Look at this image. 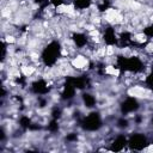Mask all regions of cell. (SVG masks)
Segmentation results:
<instances>
[{"mask_svg":"<svg viewBox=\"0 0 153 153\" xmlns=\"http://www.w3.org/2000/svg\"><path fill=\"white\" fill-rule=\"evenodd\" d=\"M18 124L23 130H27V129H31L33 127L32 118L30 116H27V115H22L19 117V120H18Z\"/></svg>","mask_w":153,"mask_h":153,"instance_id":"9a60e30c","label":"cell"},{"mask_svg":"<svg viewBox=\"0 0 153 153\" xmlns=\"http://www.w3.org/2000/svg\"><path fill=\"white\" fill-rule=\"evenodd\" d=\"M126 147H128V136L126 134L116 135L110 143V151L112 152H121Z\"/></svg>","mask_w":153,"mask_h":153,"instance_id":"30bf717a","label":"cell"},{"mask_svg":"<svg viewBox=\"0 0 153 153\" xmlns=\"http://www.w3.org/2000/svg\"><path fill=\"white\" fill-rule=\"evenodd\" d=\"M141 104L140 100L134 96H127L120 103V112L122 116H128L139 111Z\"/></svg>","mask_w":153,"mask_h":153,"instance_id":"5b68a950","label":"cell"},{"mask_svg":"<svg viewBox=\"0 0 153 153\" xmlns=\"http://www.w3.org/2000/svg\"><path fill=\"white\" fill-rule=\"evenodd\" d=\"M135 38H133V33L129 31H121L118 33V45L122 48H127L134 44Z\"/></svg>","mask_w":153,"mask_h":153,"instance_id":"7c38bea8","label":"cell"},{"mask_svg":"<svg viewBox=\"0 0 153 153\" xmlns=\"http://www.w3.org/2000/svg\"><path fill=\"white\" fill-rule=\"evenodd\" d=\"M116 68L121 73L140 74L145 69V62L137 55H131V56L117 55L116 56Z\"/></svg>","mask_w":153,"mask_h":153,"instance_id":"7a4b0ae2","label":"cell"},{"mask_svg":"<svg viewBox=\"0 0 153 153\" xmlns=\"http://www.w3.org/2000/svg\"><path fill=\"white\" fill-rule=\"evenodd\" d=\"M80 128L84 131L94 133L103 128V117L99 111L92 110L80 120Z\"/></svg>","mask_w":153,"mask_h":153,"instance_id":"3957f363","label":"cell"},{"mask_svg":"<svg viewBox=\"0 0 153 153\" xmlns=\"http://www.w3.org/2000/svg\"><path fill=\"white\" fill-rule=\"evenodd\" d=\"M67 80H69L75 87L78 91H84L88 84H90V78L86 76V75H75V76H67L66 78Z\"/></svg>","mask_w":153,"mask_h":153,"instance_id":"8fae6325","label":"cell"},{"mask_svg":"<svg viewBox=\"0 0 153 153\" xmlns=\"http://www.w3.org/2000/svg\"><path fill=\"white\" fill-rule=\"evenodd\" d=\"M81 102H82V104L87 109H93L97 105V98H96V96L93 93H91V92H87V91H84L81 93Z\"/></svg>","mask_w":153,"mask_h":153,"instance_id":"4fadbf2b","label":"cell"},{"mask_svg":"<svg viewBox=\"0 0 153 153\" xmlns=\"http://www.w3.org/2000/svg\"><path fill=\"white\" fill-rule=\"evenodd\" d=\"M109 8H110V2H109V0H102V1L98 4V12H100V13L106 12Z\"/></svg>","mask_w":153,"mask_h":153,"instance_id":"ffe728a7","label":"cell"},{"mask_svg":"<svg viewBox=\"0 0 153 153\" xmlns=\"http://www.w3.org/2000/svg\"><path fill=\"white\" fill-rule=\"evenodd\" d=\"M66 4V0H49V5L54 8H60Z\"/></svg>","mask_w":153,"mask_h":153,"instance_id":"44dd1931","label":"cell"},{"mask_svg":"<svg viewBox=\"0 0 153 153\" xmlns=\"http://www.w3.org/2000/svg\"><path fill=\"white\" fill-rule=\"evenodd\" d=\"M152 126H153V120H152Z\"/></svg>","mask_w":153,"mask_h":153,"instance_id":"d4e9b609","label":"cell"},{"mask_svg":"<svg viewBox=\"0 0 153 153\" xmlns=\"http://www.w3.org/2000/svg\"><path fill=\"white\" fill-rule=\"evenodd\" d=\"M72 6L76 11H86L93 6V0H72Z\"/></svg>","mask_w":153,"mask_h":153,"instance_id":"5bb4252c","label":"cell"},{"mask_svg":"<svg viewBox=\"0 0 153 153\" xmlns=\"http://www.w3.org/2000/svg\"><path fill=\"white\" fill-rule=\"evenodd\" d=\"M47 130L49 131V133H57L59 130H60V122H59V120H56V118H50V121L47 123Z\"/></svg>","mask_w":153,"mask_h":153,"instance_id":"2e32d148","label":"cell"},{"mask_svg":"<svg viewBox=\"0 0 153 153\" xmlns=\"http://www.w3.org/2000/svg\"><path fill=\"white\" fill-rule=\"evenodd\" d=\"M143 82H145L146 88H147V90L153 94V71H151V72L145 76Z\"/></svg>","mask_w":153,"mask_h":153,"instance_id":"ac0fdd59","label":"cell"},{"mask_svg":"<svg viewBox=\"0 0 153 153\" xmlns=\"http://www.w3.org/2000/svg\"><path fill=\"white\" fill-rule=\"evenodd\" d=\"M76 92H78L76 87H75L69 80L66 79L65 82H63V85H62V88H61V91H60V98H61L62 100H65V102L72 100V99L75 97Z\"/></svg>","mask_w":153,"mask_h":153,"instance_id":"9c48e42d","label":"cell"},{"mask_svg":"<svg viewBox=\"0 0 153 153\" xmlns=\"http://www.w3.org/2000/svg\"><path fill=\"white\" fill-rule=\"evenodd\" d=\"M116 127L120 129H126L129 127V120L127 118V116H121L117 121H116Z\"/></svg>","mask_w":153,"mask_h":153,"instance_id":"d6986e66","label":"cell"},{"mask_svg":"<svg viewBox=\"0 0 153 153\" xmlns=\"http://www.w3.org/2000/svg\"><path fill=\"white\" fill-rule=\"evenodd\" d=\"M149 143L151 141L148 140L147 135L143 133L135 131L128 136V148L131 151H137V152L143 151L149 146Z\"/></svg>","mask_w":153,"mask_h":153,"instance_id":"277c9868","label":"cell"},{"mask_svg":"<svg viewBox=\"0 0 153 153\" xmlns=\"http://www.w3.org/2000/svg\"><path fill=\"white\" fill-rule=\"evenodd\" d=\"M102 41L106 47L118 45V33L112 25H108L102 31Z\"/></svg>","mask_w":153,"mask_h":153,"instance_id":"52a82bcc","label":"cell"},{"mask_svg":"<svg viewBox=\"0 0 153 153\" xmlns=\"http://www.w3.org/2000/svg\"><path fill=\"white\" fill-rule=\"evenodd\" d=\"M50 90H51V86H50L49 81L44 78H37L30 84L31 93H33L35 96H38V97L47 96L50 92Z\"/></svg>","mask_w":153,"mask_h":153,"instance_id":"8992f818","label":"cell"},{"mask_svg":"<svg viewBox=\"0 0 153 153\" xmlns=\"http://www.w3.org/2000/svg\"><path fill=\"white\" fill-rule=\"evenodd\" d=\"M71 41L76 49H84L90 43V37L82 31H74L71 35Z\"/></svg>","mask_w":153,"mask_h":153,"instance_id":"ba28073f","label":"cell"},{"mask_svg":"<svg viewBox=\"0 0 153 153\" xmlns=\"http://www.w3.org/2000/svg\"><path fill=\"white\" fill-rule=\"evenodd\" d=\"M76 139H78V135L75 133H71L69 135L66 136V140L67 141H76Z\"/></svg>","mask_w":153,"mask_h":153,"instance_id":"603a6c76","label":"cell"},{"mask_svg":"<svg viewBox=\"0 0 153 153\" xmlns=\"http://www.w3.org/2000/svg\"><path fill=\"white\" fill-rule=\"evenodd\" d=\"M151 143H152V145H153V137H152V140H151Z\"/></svg>","mask_w":153,"mask_h":153,"instance_id":"cb8c5ba5","label":"cell"},{"mask_svg":"<svg viewBox=\"0 0 153 153\" xmlns=\"http://www.w3.org/2000/svg\"><path fill=\"white\" fill-rule=\"evenodd\" d=\"M61 115H62V112H61V109L60 108H54L53 111L50 112V116L53 118H56V120H60L61 118Z\"/></svg>","mask_w":153,"mask_h":153,"instance_id":"7402d4cb","label":"cell"},{"mask_svg":"<svg viewBox=\"0 0 153 153\" xmlns=\"http://www.w3.org/2000/svg\"><path fill=\"white\" fill-rule=\"evenodd\" d=\"M62 51L63 48L61 42L57 39H51L42 48L39 54V60L44 67H49V68L54 67L62 56Z\"/></svg>","mask_w":153,"mask_h":153,"instance_id":"6da1fadb","label":"cell"},{"mask_svg":"<svg viewBox=\"0 0 153 153\" xmlns=\"http://www.w3.org/2000/svg\"><path fill=\"white\" fill-rule=\"evenodd\" d=\"M141 32H142V36L146 39H153V23H149V24L145 25Z\"/></svg>","mask_w":153,"mask_h":153,"instance_id":"e0dca14e","label":"cell"}]
</instances>
